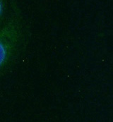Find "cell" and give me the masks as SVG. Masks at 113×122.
<instances>
[{
  "mask_svg": "<svg viewBox=\"0 0 113 122\" xmlns=\"http://www.w3.org/2000/svg\"><path fill=\"white\" fill-rule=\"evenodd\" d=\"M10 1L0 0V28L6 23L10 14Z\"/></svg>",
  "mask_w": 113,
  "mask_h": 122,
  "instance_id": "cell-2",
  "label": "cell"
},
{
  "mask_svg": "<svg viewBox=\"0 0 113 122\" xmlns=\"http://www.w3.org/2000/svg\"><path fill=\"white\" fill-rule=\"evenodd\" d=\"M10 14L0 28V79L19 63L31 38L30 25L16 1H10Z\"/></svg>",
  "mask_w": 113,
  "mask_h": 122,
  "instance_id": "cell-1",
  "label": "cell"
}]
</instances>
